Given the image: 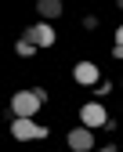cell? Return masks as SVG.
<instances>
[{
  "mask_svg": "<svg viewBox=\"0 0 123 152\" xmlns=\"http://www.w3.org/2000/svg\"><path fill=\"white\" fill-rule=\"evenodd\" d=\"M36 11L51 22V18H58V15H62V0H36Z\"/></svg>",
  "mask_w": 123,
  "mask_h": 152,
  "instance_id": "52a82bcc",
  "label": "cell"
},
{
  "mask_svg": "<svg viewBox=\"0 0 123 152\" xmlns=\"http://www.w3.org/2000/svg\"><path fill=\"white\" fill-rule=\"evenodd\" d=\"M116 44H119V47H123V26H119V29H116Z\"/></svg>",
  "mask_w": 123,
  "mask_h": 152,
  "instance_id": "9c48e42d",
  "label": "cell"
},
{
  "mask_svg": "<svg viewBox=\"0 0 123 152\" xmlns=\"http://www.w3.org/2000/svg\"><path fill=\"white\" fill-rule=\"evenodd\" d=\"M33 47H36L33 40H18V47H15V51L22 54V58H29V54H33Z\"/></svg>",
  "mask_w": 123,
  "mask_h": 152,
  "instance_id": "ba28073f",
  "label": "cell"
},
{
  "mask_svg": "<svg viewBox=\"0 0 123 152\" xmlns=\"http://www.w3.org/2000/svg\"><path fill=\"white\" fill-rule=\"evenodd\" d=\"M69 148L72 152H91V130L87 127H76L69 134Z\"/></svg>",
  "mask_w": 123,
  "mask_h": 152,
  "instance_id": "5b68a950",
  "label": "cell"
},
{
  "mask_svg": "<svg viewBox=\"0 0 123 152\" xmlns=\"http://www.w3.org/2000/svg\"><path fill=\"white\" fill-rule=\"evenodd\" d=\"M98 152H116V148H98Z\"/></svg>",
  "mask_w": 123,
  "mask_h": 152,
  "instance_id": "30bf717a",
  "label": "cell"
},
{
  "mask_svg": "<svg viewBox=\"0 0 123 152\" xmlns=\"http://www.w3.org/2000/svg\"><path fill=\"white\" fill-rule=\"evenodd\" d=\"M80 120H83V127H87V130H94V127H105V123H109L105 109H101V105H94V102L80 109Z\"/></svg>",
  "mask_w": 123,
  "mask_h": 152,
  "instance_id": "3957f363",
  "label": "cell"
},
{
  "mask_svg": "<svg viewBox=\"0 0 123 152\" xmlns=\"http://www.w3.org/2000/svg\"><path fill=\"white\" fill-rule=\"evenodd\" d=\"M72 76H76V83H98V65L94 62H80Z\"/></svg>",
  "mask_w": 123,
  "mask_h": 152,
  "instance_id": "8992f818",
  "label": "cell"
},
{
  "mask_svg": "<svg viewBox=\"0 0 123 152\" xmlns=\"http://www.w3.org/2000/svg\"><path fill=\"white\" fill-rule=\"evenodd\" d=\"M11 134L18 141H29V138H47V127H36L33 120H15L11 123Z\"/></svg>",
  "mask_w": 123,
  "mask_h": 152,
  "instance_id": "7a4b0ae2",
  "label": "cell"
},
{
  "mask_svg": "<svg viewBox=\"0 0 123 152\" xmlns=\"http://www.w3.org/2000/svg\"><path fill=\"white\" fill-rule=\"evenodd\" d=\"M40 102H44V91H18L15 102H11L15 120H33V112L40 109Z\"/></svg>",
  "mask_w": 123,
  "mask_h": 152,
  "instance_id": "6da1fadb",
  "label": "cell"
},
{
  "mask_svg": "<svg viewBox=\"0 0 123 152\" xmlns=\"http://www.w3.org/2000/svg\"><path fill=\"white\" fill-rule=\"evenodd\" d=\"M26 40H33L36 47H51V44H54V29H51L47 22H40V26H33V29L26 33Z\"/></svg>",
  "mask_w": 123,
  "mask_h": 152,
  "instance_id": "277c9868",
  "label": "cell"
}]
</instances>
